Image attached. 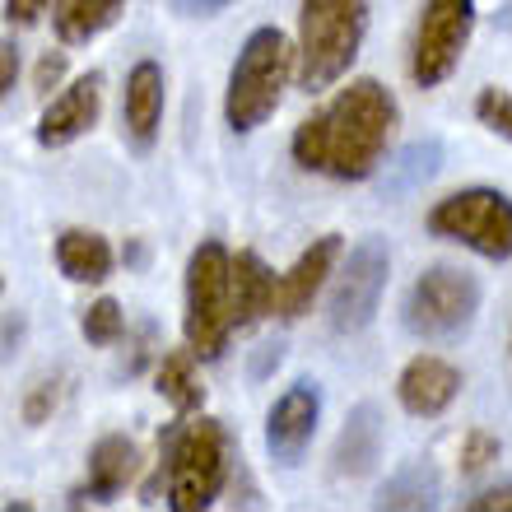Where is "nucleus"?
I'll use <instances>...</instances> for the list:
<instances>
[{
    "instance_id": "1",
    "label": "nucleus",
    "mask_w": 512,
    "mask_h": 512,
    "mask_svg": "<svg viewBox=\"0 0 512 512\" xmlns=\"http://www.w3.org/2000/svg\"><path fill=\"white\" fill-rule=\"evenodd\" d=\"M396 98L378 80H350L322 112H312L308 122L294 131L289 154L298 168L336 182H364L378 173L382 154L396 131Z\"/></svg>"
},
{
    "instance_id": "2",
    "label": "nucleus",
    "mask_w": 512,
    "mask_h": 512,
    "mask_svg": "<svg viewBox=\"0 0 512 512\" xmlns=\"http://www.w3.org/2000/svg\"><path fill=\"white\" fill-rule=\"evenodd\" d=\"M368 33V0H303L298 5V84L326 89L354 66Z\"/></svg>"
},
{
    "instance_id": "3",
    "label": "nucleus",
    "mask_w": 512,
    "mask_h": 512,
    "mask_svg": "<svg viewBox=\"0 0 512 512\" xmlns=\"http://www.w3.org/2000/svg\"><path fill=\"white\" fill-rule=\"evenodd\" d=\"M298 70V52L289 47L280 28H256L243 42V52L229 70V89H224V122L233 131H256L270 112L280 108V94L289 75Z\"/></svg>"
},
{
    "instance_id": "4",
    "label": "nucleus",
    "mask_w": 512,
    "mask_h": 512,
    "mask_svg": "<svg viewBox=\"0 0 512 512\" xmlns=\"http://www.w3.org/2000/svg\"><path fill=\"white\" fill-rule=\"evenodd\" d=\"M182 331L196 359H219L233 331V256L224 243H201L187 261V312Z\"/></svg>"
},
{
    "instance_id": "5",
    "label": "nucleus",
    "mask_w": 512,
    "mask_h": 512,
    "mask_svg": "<svg viewBox=\"0 0 512 512\" xmlns=\"http://www.w3.org/2000/svg\"><path fill=\"white\" fill-rule=\"evenodd\" d=\"M229 480V433L219 419H191L168 443V508L201 512Z\"/></svg>"
},
{
    "instance_id": "6",
    "label": "nucleus",
    "mask_w": 512,
    "mask_h": 512,
    "mask_svg": "<svg viewBox=\"0 0 512 512\" xmlns=\"http://www.w3.org/2000/svg\"><path fill=\"white\" fill-rule=\"evenodd\" d=\"M480 312V284L457 266H429L405 294V331L419 340H457Z\"/></svg>"
},
{
    "instance_id": "7",
    "label": "nucleus",
    "mask_w": 512,
    "mask_h": 512,
    "mask_svg": "<svg viewBox=\"0 0 512 512\" xmlns=\"http://www.w3.org/2000/svg\"><path fill=\"white\" fill-rule=\"evenodd\" d=\"M429 233L461 243L489 261H508L512 256V201L503 191L471 187L452 191L429 210Z\"/></svg>"
},
{
    "instance_id": "8",
    "label": "nucleus",
    "mask_w": 512,
    "mask_h": 512,
    "mask_svg": "<svg viewBox=\"0 0 512 512\" xmlns=\"http://www.w3.org/2000/svg\"><path fill=\"white\" fill-rule=\"evenodd\" d=\"M471 33H475V0H424L415 42H410V80L419 89H438L461 66Z\"/></svg>"
},
{
    "instance_id": "9",
    "label": "nucleus",
    "mask_w": 512,
    "mask_h": 512,
    "mask_svg": "<svg viewBox=\"0 0 512 512\" xmlns=\"http://www.w3.org/2000/svg\"><path fill=\"white\" fill-rule=\"evenodd\" d=\"M387 275H391L387 243L382 238H364L350 252V261H345V270H340V280H336V294H331V312L326 317H331L336 336H354V331H364L378 317Z\"/></svg>"
},
{
    "instance_id": "10",
    "label": "nucleus",
    "mask_w": 512,
    "mask_h": 512,
    "mask_svg": "<svg viewBox=\"0 0 512 512\" xmlns=\"http://www.w3.org/2000/svg\"><path fill=\"white\" fill-rule=\"evenodd\" d=\"M317 419H322V396H317V387H312V382H294L280 401L270 405L266 452L280 461V466H298L312 443V433H317Z\"/></svg>"
},
{
    "instance_id": "11",
    "label": "nucleus",
    "mask_w": 512,
    "mask_h": 512,
    "mask_svg": "<svg viewBox=\"0 0 512 512\" xmlns=\"http://www.w3.org/2000/svg\"><path fill=\"white\" fill-rule=\"evenodd\" d=\"M98 112H103V75H84L47 103L38 122V145L42 149H66L75 145L80 135H89L98 126Z\"/></svg>"
},
{
    "instance_id": "12",
    "label": "nucleus",
    "mask_w": 512,
    "mask_h": 512,
    "mask_svg": "<svg viewBox=\"0 0 512 512\" xmlns=\"http://www.w3.org/2000/svg\"><path fill=\"white\" fill-rule=\"evenodd\" d=\"M457 396H461V373L438 354H415L401 368V378H396V401H401L405 415L415 419L443 415Z\"/></svg>"
},
{
    "instance_id": "13",
    "label": "nucleus",
    "mask_w": 512,
    "mask_h": 512,
    "mask_svg": "<svg viewBox=\"0 0 512 512\" xmlns=\"http://www.w3.org/2000/svg\"><path fill=\"white\" fill-rule=\"evenodd\" d=\"M140 471V452L126 433H108L98 438L94 452H89V471H84V485H75L70 503L84 508V503H112Z\"/></svg>"
},
{
    "instance_id": "14",
    "label": "nucleus",
    "mask_w": 512,
    "mask_h": 512,
    "mask_svg": "<svg viewBox=\"0 0 512 512\" xmlns=\"http://www.w3.org/2000/svg\"><path fill=\"white\" fill-rule=\"evenodd\" d=\"M336 261H340V238L336 233L317 238L308 252L298 256L294 266L284 270L280 284H275V317H284V322L303 317V312L312 308V298L322 294V284H326V275L336 270Z\"/></svg>"
},
{
    "instance_id": "15",
    "label": "nucleus",
    "mask_w": 512,
    "mask_h": 512,
    "mask_svg": "<svg viewBox=\"0 0 512 512\" xmlns=\"http://www.w3.org/2000/svg\"><path fill=\"white\" fill-rule=\"evenodd\" d=\"M122 126L135 149H154L159 126H163V66L159 61H140V66L126 75Z\"/></svg>"
},
{
    "instance_id": "16",
    "label": "nucleus",
    "mask_w": 512,
    "mask_h": 512,
    "mask_svg": "<svg viewBox=\"0 0 512 512\" xmlns=\"http://www.w3.org/2000/svg\"><path fill=\"white\" fill-rule=\"evenodd\" d=\"M382 415L378 405H354L350 419H345V429H340V443H336V475H368L373 466L382 461Z\"/></svg>"
},
{
    "instance_id": "17",
    "label": "nucleus",
    "mask_w": 512,
    "mask_h": 512,
    "mask_svg": "<svg viewBox=\"0 0 512 512\" xmlns=\"http://www.w3.org/2000/svg\"><path fill=\"white\" fill-rule=\"evenodd\" d=\"M275 275L256 252L233 256V326H256L266 312H275Z\"/></svg>"
},
{
    "instance_id": "18",
    "label": "nucleus",
    "mask_w": 512,
    "mask_h": 512,
    "mask_svg": "<svg viewBox=\"0 0 512 512\" xmlns=\"http://www.w3.org/2000/svg\"><path fill=\"white\" fill-rule=\"evenodd\" d=\"M56 266L70 284H103L112 275V247L94 229H66L56 238Z\"/></svg>"
},
{
    "instance_id": "19",
    "label": "nucleus",
    "mask_w": 512,
    "mask_h": 512,
    "mask_svg": "<svg viewBox=\"0 0 512 512\" xmlns=\"http://www.w3.org/2000/svg\"><path fill=\"white\" fill-rule=\"evenodd\" d=\"M126 0H52V24L61 42H94L103 28L117 24Z\"/></svg>"
},
{
    "instance_id": "20",
    "label": "nucleus",
    "mask_w": 512,
    "mask_h": 512,
    "mask_svg": "<svg viewBox=\"0 0 512 512\" xmlns=\"http://www.w3.org/2000/svg\"><path fill=\"white\" fill-rule=\"evenodd\" d=\"M191 359H196V350H191V345H187V350H173V354H163L159 373H154L159 396L173 405L177 415H191V410H201V401H205V387H201V378H196Z\"/></svg>"
},
{
    "instance_id": "21",
    "label": "nucleus",
    "mask_w": 512,
    "mask_h": 512,
    "mask_svg": "<svg viewBox=\"0 0 512 512\" xmlns=\"http://www.w3.org/2000/svg\"><path fill=\"white\" fill-rule=\"evenodd\" d=\"M433 503H438V475L424 471V466L391 475L378 489V508H433Z\"/></svg>"
},
{
    "instance_id": "22",
    "label": "nucleus",
    "mask_w": 512,
    "mask_h": 512,
    "mask_svg": "<svg viewBox=\"0 0 512 512\" xmlns=\"http://www.w3.org/2000/svg\"><path fill=\"white\" fill-rule=\"evenodd\" d=\"M80 331L89 345H117L126 331V317H122V303L117 298H98V303H89L80 317Z\"/></svg>"
},
{
    "instance_id": "23",
    "label": "nucleus",
    "mask_w": 512,
    "mask_h": 512,
    "mask_svg": "<svg viewBox=\"0 0 512 512\" xmlns=\"http://www.w3.org/2000/svg\"><path fill=\"white\" fill-rule=\"evenodd\" d=\"M494 461H499V438H494V433L471 429L461 438V452H457L461 475H480V471H489Z\"/></svg>"
},
{
    "instance_id": "24",
    "label": "nucleus",
    "mask_w": 512,
    "mask_h": 512,
    "mask_svg": "<svg viewBox=\"0 0 512 512\" xmlns=\"http://www.w3.org/2000/svg\"><path fill=\"white\" fill-rule=\"evenodd\" d=\"M475 117H480L494 135L512 140V94H503V89H480V98H475Z\"/></svg>"
},
{
    "instance_id": "25",
    "label": "nucleus",
    "mask_w": 512,
    "mask_h": 512,
    "mask_svg": "<svg viewBox=\"0 0 512 512\" xmlns=\"http://www.w3.org/2000/svg\"><path fill=\"white\" fill-rule=\"evenodd\" d=\"M56 401H61V382H38L24 401V419L28 424H42V419L56 410Z\"/></svg>"
},
{
    "instance_id": "26",
    "label": "nucleus",
    "mask_w": 512,
    "mask_h": 512,
    "mask_svg": "<svg viewBox=\"0 0 512 512\" xmlns=\"http://www.w3.org/2000/svg\"><path fill=\"white\" fill-rule=\"evenodd\" d=\"M61 80H66V52H47L38 61V70H33V89H38V94H52Z\"/></svg>"
},
{
    "instance_id": "27",
    "label": "nucleus",
    "mask_w": 512,
    "mask_h": 512,
    "mask_svg": "<svg viewBox=\"0 0 512 512\" xmlns=\"http://www.w3.org/2000/svg\"><path fill=\"white\" fill-rule=\"evenodd\" d=\"M47 5L52 0H5V19H10V28H33L47 14Z\"/></svg>"
},
{
    "instance_id": "28",
    "label": "nucleus",
    "mask_w": 512,
    "mask_h": 512,
    "mask_svg": "<svg viewBox=\"0 0 512 512\" xmlns=\"http://www.w3.org/2000/svg\"><path fill=\"white\" fill-rule=\"evenodd\" d=\"M471 512H512V485H499V489H485V494H475L466 499Z\"/></svg>"
},
{
    "instance_id": "29",
    "label": "nucleus",
    "mask_w": 512,
    "mask_h": 512,
    "mask_svg": "<svg viewBox=\"0 0 512 512\" xmlns=\"http://www.w3.org/2000/svg\"><path fill=\"white\" fill-rule=\"evenodd\" d=\"M229 5H238V0H173V10L187 14V19H210V14L229 10Z\"/></svg>"
},
{
    "instance_id": "30",
    "label": "nucleus",
    "mask_w": 512,
    "mask_h": 512,
    "mask_svg": "<svg viewBox=\"0 0 512 512\" xmlns=\"http://www.w3.org/2000/svg\"><path fill=\"white\" fill-rule=\"evenodd\" d=\"M14 70H19V52H14V42H5V70H0V84H5V94L14 89Z\"/></svg>"
}]
</instances>
